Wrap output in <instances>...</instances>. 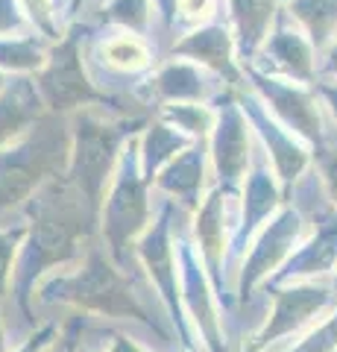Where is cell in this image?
I'll return each instance as SVG.
<instances>
[{
  "label": "cell",
  "mask_w": 337,
  "mask_h": 352,
  "mask_svg": "<svg viewBox=\"0 0 337 352\" xmlns=\"http://www.w3.org/2000/svg\"><path fill=\"white\" fill-rule=\"evenodd\" d=\"M59 332H62L59 323H56V320H50V323H45V326H38L30 338L21 340V344H18L12 352H47L53 340L59 338Z\"/></svg>",
  "instance_id": "obj_6"
},
{
  "label": "cell",
  "mask_w": 337,
  "mask_h": 352,
  "mask_svg": "<svg viewBox=\"0 0 337 352\" xmlns=\"http://www.w3.org/2000/svg\"><path fill=\"white\" fill-rule=\"evenodd\" d=\"M100 338H103L100 346L82 344L80 352H156V349H150L147 344H141V340L135 335H129V332H112V329L106 332L103 329Z\"/></svg>",
  "instance_id": "obj_3"
},
{
  "label": "cell",
  "mask_w": 337,
  "mask_h": 352,
  "mask_svg": "<svg viewBox=\"0 0 337 352\" xmlns=\"http://www.w3.org/2000/svg\"><path fill=\"white\" fill-rule=\"evenodd\" d=\"M108 62L124 65V68H135V65L144 62V50H141L135 41H115L112 47H108Z\"/></svg>",
  "instance_id": "obj_7"
},
{
  "label": "cell",
  "mask_w": 337,
  "mask_h": 352,
  "mask_svg": "<svg viewBox=\"0 0 337 352\" xmlns=\"http://www.w3.org/2000/svg\"><path fill=\"white\" fill-rule=\"evenodd\" d=\"M281 352H337V308L323 323H317L311 332L302 335L297 344H290Z\"/></svg>",
  "instance_id": "obj_2"
},
{
  "label": "cell",
  "mask_w": 337,
  "mask_h": 352,
  "mask_svg": "<svg viewBox=\"0 0 337 352\" xmlns=\"http://www.w3.org/2000/svg\"><path fill=\"white\" fill-rule=\"evenodd\" d=\"M12 258H15V232H0V302L9 296L12 285Z\"/></svg>",
  "instance_id": "obj_5"
},
{
  "label": "cell",
  "mask_w": 337,
  "mask_h": 352,
  "mask_svg": "<svg viewBox=\"0 0 337 352\" xmlns=\"http://www.w3.org/2000/svg\"><path fill=\"white\" fill-rule=\"evenodd\" d=\"M15 349V340L9 335V326H6V317H3V305H0V352H12Z\"/></svg>",
  "instance_id": "obj_8"
},
{
  "label": "cell",
  "mask_w": 337,
  "mask_h": 352,
  "mask_svg": "<svg viewBox=\"0 0 337 352\" xmlns=\"http://www.w3.org/2000/svg\"><path fill=\"white\" fill-rule=\"evenodd\" d=\"M332 296L325 288L293 285L276 294V305L267 320L244 346V352H281L317 326V317L329 308Z\"/></svg>",
  "instance_id": "obj_1"
},
{
  "label": "cell",
  "mask_w": 337,
  "mask_h": 352,
  "mask_svg": "<svg viewBox=\"0 0 337 352\" xmlns=\"http://www.w3.org/2000/svg\"><path fill=\"white\" fill-rule=\"evenodd\" d=\"M82 335H85V317L82 314H73V320L65 323V329L59 332V338L50 344L47 352H80Z\"/></svg>",
  "instance_id": "obj_4"
},
{
  "label": "cell",
  "mask_w": 337,
  "mask_h": 352,
  "mask_svg": "<svg viewBox=\"0 0 337 352\" xmlns=\"http://www.w3.org/2000/svg\"><path fill=\"white\" fill-rule=\"evenodd\" d=\"M334 291H337V279H334Z\"/></svg>",
  "instance_id": "obj_9"
}]
</instances>
